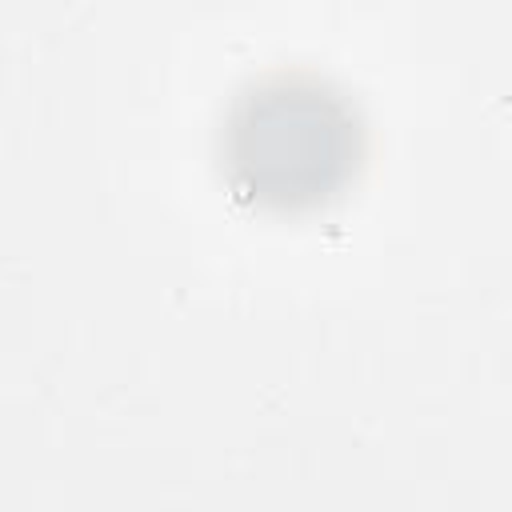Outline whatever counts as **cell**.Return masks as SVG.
Here are the masks:
<instances>
[{"instance_id":"6da1fadb","label":"cell","mask_w":512,"mask_h":512,"mask_svg":"<svg viewBox=\"0 0 512 512\" xmlns=\"http://www.w3.org/2000/svg\"><path fill=\"white\" fill-rule=\"evenodd\" d=\"M364 156L356 104L316 72L252 80L224 120V172L240 200L268 212L328 204Z\"/></svg>"}]
</instances>
